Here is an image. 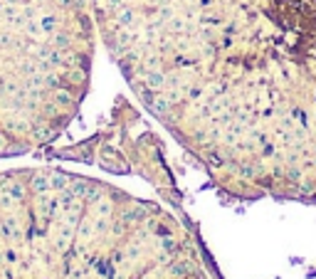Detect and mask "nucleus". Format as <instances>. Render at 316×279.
<instances>
[{"instance_id": "1", "label": "nucleus", "mask_w": 316, "mask_h": 279, "mask_svg": "<svg viewBox=\"0 0 316 279\" xmlns=\"http://www.w3.org/2000/svg\"><path fill=\"white\" fill-rule=\"evenodd\" d=\"M138 104L225 195L316 208V0H92Z\"/></svg>"}, {"instance_id": "2", "label": "nucleus", "mask_w": 316, "mask_h": 279, "mask_svg": "<svg viewBox=\"0 0 316 279\" xmlns=\"http://www.w3.org/2000/svg\"><path fill=\"white\" fill-rule=\"evenodd\" d=\"M0 279H210L183 222L153 200L69 173H0Z\"/></svg>"}]
</instances>
